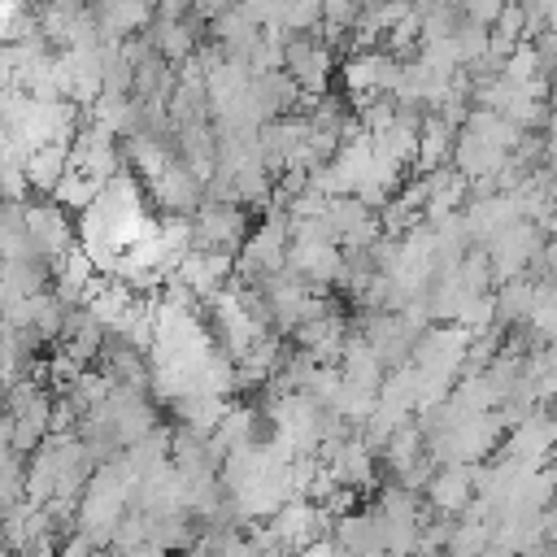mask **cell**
Returning <instances> with one entry per match:
<instances>
[{"label":"cell","instance_id":"6da1fadb","mask_svg":"<svg viewBox=\"0 0 557 557\" xmlns=\"http://www.w3.org/2000/svg\"><path fill=\"white\" fill-rule=\"evenodd\" d=\"M283 70L305 87V96H322L335 70V44L322 30L283 35Z\"/></svg>","mask_w":557,"mask_h":557},{"label":"cell","instance_id":"7a4b0ae2","mask_svg":"<svg viewBox=\"0 0 557 557\" xmlns=\"http://www.w3.org/2000/svg\"><path fill=\"white\" fill-rule=\"evenodd\" d=\"M248 239V213L239 200H213L205 196V205L191 213V248H222V252H239Z\"/></svg>","mask_w":557,"mask_h":557},{"label":"cell","instance_id":"3957f363","mask_svg":"<svg viewBox=\"0 0 557 557\" xmlns=\"http://www.w3.org/2000/svg\"><path fill=\"white\" fill-rule=\"evenodd\" d=\"M70 165L83 170V174H91V178H100V183H109L113 174H122L126 152H122V144H117L113 131L87 122V126H78V135L70 139Z\"/></svg>","mask_w":557,"mask_h":557},{"label":"cell","instance_id":"277c9868","mask_svg":"<svg viewBox=\"0 0 557 557\" xmlns=\"http://www.w3.org/2000/svg\"><path fill=\"white\" fill-rule=\"evenodd\" d=\"M96 26L104 39H131V35H144L148 22L157 17V4L152 0H87Z\"/></svg>","mask_w":557,"mask_h":557},{"label":"cell","instance_id":"5b68a950","mask_svg":"<svg viewBox=\"0 0 557 557\" xmlns=\"http://www.w3.org/2000/svg\"><path fill=\"white\" fill-rule=\"evenodd\" d=\"M144 39L165 57V61H174V65H183V61H191V57H200V35H196V13H187V17H152L148 22V30H144Z\"/></svg>","mask_w":557,"mask_h":557},{"label":"cell","instance_id":"8992f818","mask_svg":"<svg viewBox=\"0 0 557 557\" xmlns=\"http://www.w3.org/2000/svg\"><path fill=\"white\" fill-rule=\"evenodd\" d=\"M453 148H457V139H453V122L444 117V113H426L422 117V131H418V170L422 174H431V170H440V165H448L453 161Z\"/></svg>","mask_w":557,"mask_h":557},{"label":"cell","instance_id":"52a82bcc","mask_svg":"<svg viewBox=\"0 0 557 557\" xmlns=\"http://www.w3.org/2000/svg\"><path fill=\"white\" fill-rule=\"evenodd\" d=\"M65 170H70V144H44V148H30L26 157V183L35 196H52Z\"/></svg>","mask_w":557,"mask_h":557},{"label":"cell","instance_id":"ba28073f","mask_svg":"<svg viewBox=\"0 0 557 557\" xmlns=\"http://www.w3.org/2000/svg\"><path fill=\"white\" fill-rule=\"evenodd\" d=\"M470 487H474V474L466 470V461L444 466V470H440V474H431V483H426V492H431L435 509H444V513L461 509V505L470 500Z\"/></svg>","mask_w":557,"mask_h":557},{"label":"cell","instance_id":"9c48e42d","mask_svg":"<svg viewBox=\"0 0 557 557\" xmlns=\"http://www.w3.org/2000/svg\"><path fill=\"white\" fill-rule=\"evenodd\" d=\"M104 191V183L100 178H91V174H83V170H65V178L57 183V191H52V200L61 205V209H87V205H96V196Z\"/></svg>","mask_w":557,"mask_h":557},{"label":"cell","instance_id":"30bf717a","mask_svg":"<svg viewBox=\"0 0 557 557\" xmlns=\"http://www.w3.org/2000/svg\"><path fill=\"white\" fill-rule=\"evenodd\" d=\"M544 183H548V196H553V200H557V165H553V170H548V178H544Z\"/></svg>","mask_w":557,"mask_h":557}]
</instances>
